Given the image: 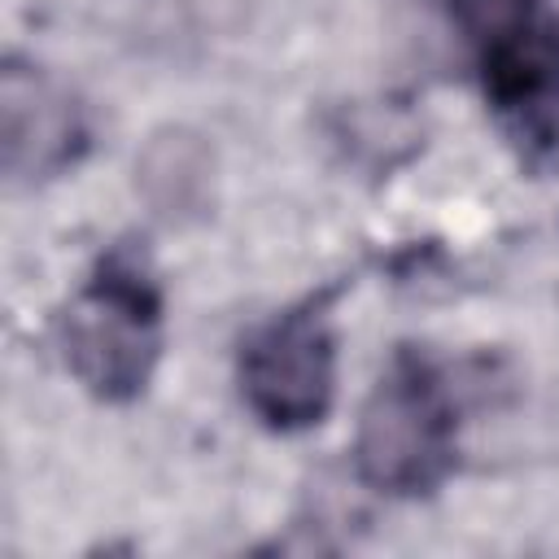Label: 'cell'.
<instances>
[{
	"mask_svg": "<svg viewBox=\"0 0 559 559\" xmlns=\"http://www.w3.org/2000/svg\"><path fill=\"white\" fill-rule=\"evenodd\" d=\"M445 13L463 31V39L480 52V48L524 31L546 9H542V0H445Z\"/></svg>",
	"mask_w": 559,
	"mask_h": 559,
	"instance_id": "7",
	"label": "cell"
},
{
	"mask_svg": "<svg viewBox=\"0 0 559 559\" xmlns=\"http://www.w3.org/2000/svg\"><path fill=\"white\" fill-rule=\"evenodd\" d=\"M61 358L100 402H131L162 358V288L144 253L114 245L57 314Z\"/></svg>",
	"mask_w": 559,
	"mask_h": 559,
	"instance_id": "1",
	"label": "cell"
},
{
	"mask_svg": "<svg viewBox=\"0 0 559 559\" xmlns=\"http://www.w3.org/2000/svg\"><path fill=\"white\" fill-rule=\"evenodd\" d=\"M0 148L9 183L22 188L66 175L87 153V122L74 92L22 57H9L0 70Z\"/></svg>",
	"mask_w": 559,
	"mask_h": 559,
	"instance_id": "4",
	"label": "cell"
},
{
	"mask_svg": "<svg viewBox=\"0 0 559 559\" xmlns=\"http://www.w3.org/2000/svg\"><path fill=\"white\" fill-rule=\"evenodd\" d=\"M480 57V83L498 118L524 144L559 140V17L542 13L524 31L489 44Z\"/></svg>",
	"mask_w": 559,
	"mask_h": 559,
	"instance_id": "5",
	"label": "cell"
},
{
	"mask_svg": "<svg viewBox=\"0 0 559 559\" xmlns=\"http://www.w3.org/2000/svg\"><path fill=\"white\" fill-rule=\"evenodd\" d=\"M240 397L249 415L271 432H306L323 424L336 397V336L323 306H297L240 345Z\"/></svg>",
	"mask_w": 559,
	"mask_h": 559,
	"instance_id": "3",
	"label": "cell"
},
{
	"mask_svg": "<svg viewBox=\"0 0 559 559\" xmlns=\"http://www.w3.org/2000/svg\"><path fill=\"white\" fill-rule=\"evenodd\" d=\"M135 175H140V192L162 218H188L201 214L210 201L214 153L201 135L170 127L148 140L144 157L135 162Z\"/></svg>",
	"mask_w": 559,
	"mask_h": 559,
	"instance_id": "6",
	"label": "cell"
},
{
	"mask_svg": "<svg viewBox=\"0 0 559 559\" xmlns=\"http://www.w3.org/2000/svg\"><path fill=\"white\" fill-rule=\"evenodd\" d=\"M454 393L428 354L397 349L358 411L354 472L367 489L384 498H424L454 472Z\"/></svg>",
	"mask_w": 559,
	"mask_h": 559,
	"instance_id": "2",
	"label": "cell"
}]
</instances>
